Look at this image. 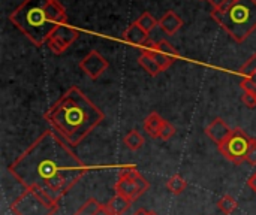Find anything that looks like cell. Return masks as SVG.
Returning <instances> with one entry per match:
<instances>
[{
    "mask_svg": "<svg viewBox=\"0 0 256 215\" xmlns=\"http://www.w3.org/2000/svg\"><path fill=\"white\" fill-rule=\"evenodd\" d=\"M9 174L24 186L58 202L88 172L82 160L52 129L45 130L9 166Z\"/></svg>",
    "mask_w": 256,
    "mask_h": 215,
    "instance_id": "6da1fadb",
    "label": "cell"
},
{
    "mask_svg": "<svg viewBox=\"0 0 256 215\" xmlns=\"http://www.w3.org/2000/svg\"><path fill=\"white\" fill-rule=\"evenodd\" d=\"M44 118L69 147H78L104 121L105 115L78 87H70L48 108Z\"/></svg>",
    "mask_w": 256,
    "mask_h": 215,
    "instance_id": "7a4b0ae2",
    "label": "cell"
},
{
    "mask_svg": "<svg viewBox=\"0 0 256 215\" xmlns=\"http://www.w3.org/2000/svg\"><path fill=\"white\" fill-rule=\"evenodd\" d=\"M51 0H24L10 15L9 21L36 46L48 42L52 31L58 27L48 13Z\"/></svg>",
    "mask_w": 256,
    "mask_h": 215,
    "instance_id": "3957f363",
    "label": "cell"
},
{
    "mask_svg": "<svg viewBox=\"0 0 256 215\" xmlns=\"http://www.w3.org/2000/svg\"><path fill=\"white\" fill-rule=\"evenodd\" d=\"M212 18L242 43L256 30V0H234L220 9H213Z\"/></svg>",
    "mask_w": 256,
    "mask_h": 215,
    "instance_id": "277c9868",
    "label": "cell"
},
{
    "mask_svg": "<svg viewBox=\"0 0 256 215\" xmlns=\"http://www.w3.org/2000/svg\"><path fill=\"white\" fill-rule=\"evenodd\" d=\"M57 210L58 205L32 189H24V192L10 204V211L15 215H54Z\"/></svg>",
    "mask_w": 256,
    "mask_h": 215,
    "instance_id": "5b68a950",
    "label": "cell"
},
{
    "mask_svg": "<svg viewBox=\"0 0 256 215\" xmlns=\"http://www.w3.org/2000/svg\"><path fill=\"white\" fill-rule=\"evenodd\" d=\"M252 139L244 130H242L240 127L234 129L232 133L230 135V138L222 142L220 145H218L220 154L231 162L236 166L243 165L248 160V154L252 145Z\"/></svg>",
    "mask_w": 256,
    "mask_h": 215,
    "instance_id": "8992f818",
    "label": "cell"
},
{
    "mask_svg": "<svg viewBox=\"0 0 256 215\" xmlns=\"http://www.w3.org/2000/svg\"><path fill=\"white\" fill-rule=\"evenodd\" d=\"M150 189V183L135 169V168H123L118 174V180L114 186L116 195H120L130 202L136 201Z\"/></svg>",
    "mask_w": 256,
    "mask_h": 215,
    "instance_id": "52a82bcc",
    "label": "cell"
},
{
    "mask_svg": "<svg viewBox=\"0 0 256 215\" xmlns=\"http://www.w3.org/2000/svg\"><path fill=\"white\" fill-rule=\"evenodd\" d=\"M141 51H147L150 52L154 60L158 61V64L160 66L162 70H166L168 67H171L174 64V61L178 58V51L165 39L159 40V42H153V40H147L142 46Z\"/></svg>",
    "mask_w": 256,
    "mask_h": 215,
    "instance_id": "ba28073f",
    "label": "cell"
},
{
    "mask_svg": "<svg viewBox=\"0 0 256 215\" xmlns=\"http://www.w3.org/2000/svg\"><path fill=\"white\" fill-rule=\"evenodd\" d=\"M78 36H80V31L76 28L62 24L52 31L46 45L54 54H63L78 39Z\"/></svg>",
    "mask_w": 256,
    "mask_h": 215,
    "instance_id": "9c48e42d",
    "label": "cell"
},
{
    "mask_svg": "<svg viewBox=\"0 0 256 215\" xmlns=\"http://www.w3.org/2000/svg\"><path fill=\"white\" fill-rule=\"evenodd\" d=\"M110 67L108 60L98 52L96 49L90 51L81 61H80V69L92 79H98L99 76L104 75V72Z\"/></svg>",
    "mask_w": 256,
    "mask_h": 215,
    "instance_id": "30bf717a",
    "label": "cell"
},
{
    "mask_svg": "<svg viewBox=\"0 0 256 215\" xmlns=\"http://www.w3.org/2000/svg\"><path fill=\"white\" fill-rule=\"evenodd\" d=\"M232 133V130L230 129V126L222 120V118H214L207 127H206V135L216 144L220 145L222 142H225L230 135Z\"/></svg>",
    "mask_w": 256,
    "mask_h": 215,
    "instance_id": "8fae6325",
    "label": "cell"
},
{
    "mask_svg": "<svg viewBox=\"0 0 256 215\" xmlns=\"http://www.w3.org/2000/svg\"><path fill=\"white\" fill-rule=\"evenodd\" d=\"M123 40L136 46H142L148 40V33L144 31L136 22H132L124 31H123Z\"/></svg>",
    "mask_w": 256,
    "mask_h": 215,
    "instance_id": "7c38bea8",
    "label": "cell"
},
{
    "mask_svg": "<svg viewBox=\"0 0 256 215\" xmlns=\"http://www.w3.org/2000/svg\"><path fill=\"white\" fill-rule=\"evenodd\" d=\"M159 27H160L168 36H172V34H176V33L183 27V19H182L174 10H168V12L159 19Z\"/></svg>",
    "mask_w": 256,
    "mask_h": 215,
    "instance_id": "4fadbf2b",
    "label": "cell"
},
{
    "mask_svg": "<svg viewBox=\"0 0 256 215\" xmlns=\"http://www.w3.org/2000/svg\"><path fill=\"white\" fill-rule=\"evenodd\" d=\"M104 205L106 207V210L110 211L111 215H123L129 210V207L132 205V202L129 199L120 196V195H116L108 204H104Z\"/></svg>",
    "mask_w": 256,
    "mask_h": 215,
    "instance_id": "5bb4252c",
    "label": "cell"
},
{
    "mask_svg": "<svg viewBox=\"0 0 256 215\" xmlns=\"http://www.w3.org/2000/svg\"><path fill=\"white\" fill-rule=\"evenodd\" d=\"M138 63H140V66H141L148 75H152V76H156V75H159V73L162 72L160 66H159L158 61L154 60V57H153L150 52H147V51H141V55H140V58H138Z\"/></svg>",
    "mask_w": 256,
    "mask_h": 215,
    "instance_id": "9a60e30c",
    "label": "cell"
},
{
    "mask_svg": "<svg viewBox=\"0 0 256 215\" xmlns=\"http://www.w3.org/2000/svg\"><path fill=\"white\" fill-rule=\"evenodd\" d=\"M164 118L158 114V112H152L146 117L144 120V130L152 136V138H159V132L162 127Z\"/></svg>",
    "mask_w": 256,
    "mask_h": 215,
    "instance_id": "2e32d148",
    "label": "cell"
},
{
    "mask_svg": "<svg viewBox=\"0 0 256 215\" xmlns=\"http://www.w3.org/2000/svg\"><path fill=\"white\" fill-rule=\"evenodd\" d=\"M124 145L130 150V151H138L140 148H142V145L146 144L144 136L138 132V130H130L126 133V136L123 138Z\"/></svg>",
    "mask_w": 256,
    "mask_h": 215,
    "instance_id": "e0dca14e",
    "label": "cell"
},
{
    "mask_svg": "<svg viewBox=\"0 0 256 215\" xmlns=\"http://www.w3.org/2000/svg\"><path fill=\"white\" fill-rule=\"evenodd\" d=\"M166 189L172 193V195H182L184 190H186V187H188V183H186V180L183 178V177H180V175H172L171 178H168V181H166Z\"/></svg>",
    "mask_w": 256,
    "mask_h": 215,
    "instance_id": "ac0fdd59",
    "label": "cell"
},
{
    "mask_svg": "<svg viewBox=\"0 0 256 215\" xmlns=\"http://www.w3.org/2000/svg\"><path fill=\"white\" fill-rule=\"evenodd\" d=\"M102 205H104V204H100V202H98L96 199L90 198V199H87V201L78 208V211L74 215H94L100 208H102Z\"/></svg>",
    "mask_w": 256,
    "mask_h": 215,
    "instance_id": "d6986e66",
    "label": "cell"
},
{
    "mask_svg": "<svg viewBox=\"0 0 256 215\" xmlns=\"http://www.w3.org/2000/svg\"><path fill=\"white\" fill-rule=\"evenodd\" d=\"M144 31L150 33L156 25H159V21H156V18L150 13V12H144L142 15L138 16V19L135 21Z\"/></svg>",
    "mask_w": 256,
    "mask_h": 215,
    "instance_id": "ffe728a7",
    "label": "cell"
},
{
    "mask_svg": "<svg viewBox=\"0 0 256 215\" xmlns=\"http://www.w3.org/2000/svg\"><path fill=\"white\" fill-rule=\"evenodd\" d=\"M218 207H219V210H220L224 214L231 215L232 213H236V210H237L238 205H237V201H236L231 195H225V196H222V198L219 199Z\"/></svg>",
    "mask_w": 256,
    "mask_h": 215,
    "instance_id": "44dd1931",
    "label": "cell"
},
{
    "mask_svg": "<svg viewBox=\"0 0 256 215\" xmlns=\"http://www.w3.org/2000/svg\"><path fill=\"white\" fill-rule=\"evenodd\" d=\"M174 135H176V127H174L170 121L164 120L162 127H160V132H159V139L168 141V139H171Z\"/></svg>",
    "mask_w": 256,
    "mask_h": 215,
    "instance_id": "7402d4cb",
    "label": "cell"
},
{
    "mask_svg": "<svg viewBox=\"0 0 256 215\" xmlns=\"http://www.w3.org/2000/svg\"><path fill=\"white\" fill-rule=\"evenodd\" d=\"M254 73H256V54H252V57L240 69V75H243L244 78L246 76H250Z\"/></svg>",
    "mask_w": 256,
    "mask_h": 215,
    "instance_id": "603a6c76",
    "label": "cell"
},
{
    "mask_svg": "<svg viewBox=\"0 0 256 215\" xmlns=\"http://www.w3.org/2000/svg\"><path fill=\"white\" fill-rule=\"evenodd\" d=\"M240 87L248 91V93H252L254 96H256V73L250 75V76H246L242 79L240 82Z\"/></svg>",
    "mask_w": 256,
    "mask_h": 215,
    "instance_id": "cb8c5ba5",
    "label": "cell"
},
{
    "mask_svg": "<svg viewBox=\"0 0 256 215\" xmlns=\"http://www.w3.org/2000/svg\"><path fill=\"white\" fill-rule=\"evenodd\" d=\"M250 166H256V139H252V145H250V150H249V154H248V160H246Z\"/></svg>",
    "mask_w": 256,
    "mask_h": 215,
    "instance_id": "d4e9b609",
    "label": "cell"
},
{
    "mask_svg": "<svg viewBox=\"0 0 256 215\" xmlns=\"http://www.w3.org/2000/svg\"><path fill=\"white\" fill-rule=\"evenodd\" d=\"M242 100H243V103H244L248 108H256V96H254L252 93L244 91V94H243Z\"/></svg>",
    "mask_w": 256,
    "mask_h": 215,
    "instance_id": "484cf974",
    "label": "cell"
},
{
    "mask_svg": "<svg viewBox=\"0 0 256 215\" xmlns=\"http://www.w3.org/2000/svg\"><path fill=\"white\" fill-rule=\"evenodd\" d=\"M231 1H234V0H208V3L213 6V9H220L224 6L230 4Z\"/></svg>",
    "mask_w": 256,
    "mask_h": 215,
    "instance_id": "4316f807",
    "label": "cell"
},
{
    "mask_svg": "<svg viewBox=\"0 0 256 215\" xmlns=\"http://www.w3.org/2000/svg\"><path fill=\"white\" fill-rule=\"evenodd\" d=\"M248 186H249V187H250V189H252V190L256 193V172L252 175V177H250V178H249Z\"/></svg>",
    "mask_w": 256,
    "mask_h": 215,
    "instance_id": "83f0119b",
    "label": "cell"
},
{
    "mask_svg": "<svg viewBox=\"0 0 256 215\" xmlns=\"http://www.w3.org/2000/svg\"><path fill=\"white\" fill-rule=\"evenodd\" d=\"M94 215H111V214H110V211L106 210V207H105V205H102V208H100V210H99V211H98Z\"/></svg>",
    "mask_w": 256,
    "mask_h": 215,
    "instance_id": "f1b7e54d",
    "label": "cell"
},
{
    "mask_svg": "<svg viewBox=\"0 0 256 215\" xmlns=\"http://www.w3.org/2000/svg\"><path fill=\"white\" fill-rule=\"evenodd\" d=\"M148 213H150V211H147V210H144V208H140V210H136L132 215H148Z\"/></svg>",
    "mask_w": 256,
    "mask_h": 215,
    "instance_id": "f546056e",
    "label": "cell"
},
{
    "mask_svg": "<svg viewBox=\"0 0 256 215\" xmlns=\"http://www.w3.org/2000/svg\"><path fill=\"white\" fill-rule=\"evenodd\" d=\"M148 215H159V214H158V213H154V211H150V213H148Z\"/></svg>",
    "mask_w": 256,
    "mask_h": 215,
    "instance_id": "4dcf8cb0",
    "label": "cell"
}]
</instances>
